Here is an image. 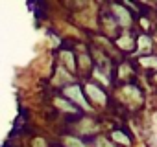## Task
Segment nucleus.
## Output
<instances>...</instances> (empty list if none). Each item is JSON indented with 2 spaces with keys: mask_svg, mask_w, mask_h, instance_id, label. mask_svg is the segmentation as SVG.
I'll use <instances>...</instances> for the list:
<instances>
[{
  "mask_svg": "<svg viewBox=\"0 0 157 147\" xmlns=\"http://www.w3.org/2000/svg\"><path fill=\"white\" fill-rule=\"evenodd\" d=\"M85 90H87V94L91 96L93 101H96V103H105V94H104L98 87H94V85H87Z\"/></svg>",
  "mask_w": 157,
  "mask_h": 147,
  "instance_id": "obj_2",
  "label": "nucleus"
},
{
  "mask_svg": "<svg viewBox=\"0 0 157 147\" xmlns=\"http://www.w3.org/2000/svg\"><path fill=\"white\" fill-rule=\"evenodd\" d=\"M56 105L59 107V109H63V110H68V112H76V109L72 107V105H68L65 99H61V98H57L56 99Z\"/></svg>",
  "mask_w": 157,
  "mask_h": 147,
  "instance_id": "obj_3",
  "label": "nucleus"
},
{
  "mask_svg": "<svg viewBox=\"0 0 157 147\" xmlns=\"http://www.w3.org/2000/svg\"><path fill=\"white\" fill-rule=\"evenodd\" d=\"M65 145H68V147H85L80 140H76V138H65Z\"/></svg>",
  "mask_w": 157,
  "mask_h": 147,
  "instance_id": "obj_4",
  "label": "nucleus"
},
{
  "mask_svg": "<svg viewBox=\"0 0 157 147\" xmlns=\"http://www.w3.org/2000/svg\"><path fill=\"white\" fill-rule=\"evenodd\" d=\"M46 143H44V140L43 138H37V140H33V147H44Z\"/></svg>",
  "mask_w": 157,
  "mask_h": 147,
  "instance_id": "obj_8",
  "label": "nucleus"
},
{
  "mask_svg": "<svg viewBox=\"0 0 157 147\" xmlns=\"http://www.w3.org/2000/svg\"><path fill=\"white\" fill-rule=\"evenodd\" d=\"M96 145H98V147H113V145H111L109 142H105L104 138H98V140H96Z\"/></svg>",
  "mask_w": 157,
  "mask_h": 147,
  "instance_id": "obj_7",
  "label": "nucleus"
},
{
  "mask_svg": "<svg viewBox=\"0 0 157 147\" xmlns=\"http://www.w3.org/2000/svg\"><path fill=\"white\" fill-rule=\"evenodd\" d=\"M61 57L65 59V63L68 64V68H70V70H74V61H72V53H70V52H63V53H61Z\"/></svg>",
  "mask_w": 157,
  "mask_h": 147,
  "instance_id": "obj_5",
  "label": "nucleus"
},
{
  "mask_svg": "<svg viewBox=\"0 0 157 147\" xmlns=\"http://www.w3.org/2000/svg\"><path fill=\"white\" fill-rule=\"evenodd\" d=\"M113 138H115V140H117V142H120V143H126V145H128V143H129V140H128V138H126V136H122V134H120V132H113Z\"/></svg>",
  "mask_w": 157,
  "mask_h": 147,
  "instance_id": "obj_6",
  "label": "nucleus"
},
{
  "mask_svg": "<svg viewBox=\"0 0 157 147\" xmlns=\"http://www.w3.org/2000/svg\"><path fill=\"white\" fill-rule=\"evenodd\" d=\"M65 96H67V98H70V99H74L76 103H80L83 109H89V105L85 103V98H83V94H82V88H80V87H76V85H74V87H67V88H65Z\"/></svg>",
  "mask_w": 157,
  "mask_h": 147,
  "instance_id": "obj_1",
  "label": "nucleus"
}]
</instances>
